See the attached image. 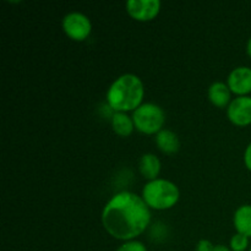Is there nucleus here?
Segmentation results:
<instances>
[{
    "label": "nucleus",
    "mask_w": 251,
    "mask_h": 251,
    "mask_svg": "<svg viewBox=\"0 0 251 251\" xmlns=\"http://www.w3.org/2000/svg\"><path fill=\"white\" fill-rule=\"evenodd\" d=\"M227 117L237 126H248L251 124V97L240 96L234 98L227 108Z\"/></svg>",
    "instance_id": "7"
},
{
    "label": "nucleus",
    "mask_w": 251,
    "mask_h": 251,
    "mask_svg": "<svg viewBox=\"0 0 251 251\" xmlns=\"http://www.w3.org/2000/svg\"><path fill=\"white\" fill-rule=\"evenodd\" d=\"M63 29L69 38L82 42L91 34L92 25L86 15L81 12H70L63 19Z\"/></svg>",
    "instance_id": "5"
},
{
    "label": "nucleus",
    "mask_w": 251,
    "mask_h": 251,
    "mask_svg": "<svg viewBox=\"0 0 251 251\" xmlns=\"http://www.w3.org/2000/svg\"><path fill=\"white\" fill-rule=\"evenodd\" d=\"M249 251H251V247H250V250Z\"/></svg>",
    "instance_id": "20"
},
{
    "label": "nucleus",
    "mask_w": 251,
    "mask_h": 251,
    "mask_svg": "<svg viewBox=\"0 0 251 251\" xmlns=\"http://www.w3.org/2000/svg\"><path fill=\"white\" fill-rule=\"evenodd\" d=\"M117 251H147V248L144 243L139 240H129V242L123 243Z\"/></svg>",
    "instance_id": "15"
},
{
    "label": "nucleus",
    "mask_w": 251,
    "mask_h": 251,
    "mask_svg": "<svg viewBox=\"0 0 251 251\" xmlns=\"http://www.w3.org/2000/svg\"><path fill=\"white\" fill-rule=\"evenodd\" d=\"M244 163H245V167H247V168L251 172V142L248 145L247 149H245Z\"/></svg>",
    "instance_id": "17"
},
{
    "label": "nucleus",
    "mask_w": 251,
    "mask_h": 251,
    "mask_svg": "<svg viewBox=\"0 0 251 251\" xmlns=\"http://www.w3.org/2000/svg\"><path fill=\"white\" fill-rule=\"evenodd\" d=\"M215 250V245L210 242V240L201 239L196 245V251H213Z\"/></svg>",
    "instance_id": "16"
},
{
    "label": "nucleus",
    "mask_w": 251,
    "mask_h": 251,
    "mask_svg": "<svg viewBox=\"0 0 251 251\" xmlns=\"http://www.w3.org/2000/svg\"><path fill=\"white\" fill-rule=\"evenodd\" d=\"M144 96L145 88L141 78L134 74H124L108 88L107 103L114 112H134L142 104Z\"/></svg>",
    "instance_id": "2"
},
{
    "label": "nucleus",
    "mask_w": 251,
    "mask_h": 251,
    "mask_svg": "<svg viewBox=\"0 0 251 251\" xmlns=\"http://www.w3.org/2000/svg\"><path fill=\"white\" fill-rule=\"evenodd\" d=\"M247 53H248V55L251 58V37H250L249 41H248V44H247Z\"/></svg>",
    "instance_id": "19"
},
{
    "label": "nucleus",
    "mask_w": 251,
    "mask_h": 251,
    "mask_svg": "<svg viewBox=\"0 0 251 251\" xmlns=\"http://www.w3.org/2000/svg\"><path fill=\"white\" fill-rule=\"evenodd\" d=\"M227 85L230 92L240 96H248L251 93V69L248 66H238L230 71Z\"/></svg>",
    "instance_id": "8"
},
{
    "label": "nucleus",
    "mask_w": 251,
    "mask_h": 251,
    "mask_svg": "<svg viewBox=\"0 0 251 251\" xmlns=\"http://www.w3.org/2000/svg\"><path fill=\"white\" fill-rule=\"evenodd\" d=\"M126 11L132 19L137 21H151L161 11V1L159 0H129L126 2Z\"/></svg>",
    "instance_id": "6"
},
{
    "label": "nucleus",
    "mask_w": 251,
    "mask_h": 251,
    "mask_svg": "<svg viewBox=\"0 0 251 251\" xmlns=\"http://www.w3.org/2000/svg\"><path fill=\"white\" fill-rule=\"evenodd\" d=\"M156 144L159 151H162L166 154L176 153L179 151V147H180L178 135L168 129L161 130L156 135Z\"/></svg>",
    "instance_id": "11"
},
{
    "label": "nucleus",
    "mask_w": 251,
    "mask_h": 251,
    "mask_svg": "<svg viewBox=\"0 0 251 251\" xmlns=\"http://www.w3.org/2000/svg\"><path fill=\"white\" fill-rule=\"evenodd\" d=\"M112 127L117 135L122 137H127L132 134L135 129L132 117H129L126 113L114 112L112 115Z\"/></svg>",
    "instance_id": "13"
},
{
    "label": "nucleus",
    "mask_w": 251,
    "mask_h": 251,
    "mask_svg": "<svg viewBox=\"0 0 251 251\" xmlns=\"http://www.w3.org/2000/svg\"><path fill=\"white\" fill-rule=\"evenodd\" d=\"M234 227L237 233L251 238V205H243L234 212Z\"/></svg>",
    "instance_id": "12"
},
{
    "label": "nucleus",
    "mask_w": 251,
    "mask_h": 251,
    "mask_svg": "<svg viewBox=\"0 0 251 251\" xmlns=\"http://www.w3.org/2000/svg\"><path fill=\"white\" fill-rule=\"evenodd\" d=\"M151 222V211L141 196L129 191L118 193L102 211L104 229L113 238L123 242L135 240Z\"/></svg>",
    "instance_id": "1"
},
{
    "label": "nucleus",
    "mask_w": 251,
    "mask_h": 251,
    "mask_svg": "<svg viewBox=\"0 0 251 251\" xmlns=\"http://www.w3.org/2000/svg\"><path fill=\"white\" fill-rule=\"evenodd\" d=\"M139 169L145 179H147L149 181L156 180L161 173V161L156 154L145 153L140 158Z\"/></svg>",
    "instance_id": "10"
},
{
    "label": "nucleus",
    "mask_w": 251,
    "mask_h": 251,
    "mask_svg": "<svg viewBox=\"0 0 251 251\" xmlns=\"http://www.w3.org/2000/svg\"><path fill=\"white\" fill-rule=\"evenodd\" d=\"M213 251H232L229 248H227L226 245H216L215 250Z\"/></svg>",
    "instance_id": "18"
},
{
    "label": "nucleus",
    "mask_w": 251,
    "mask_h": 251,
    "mask_svg": "<svg viewBox=\"0 0 251 251\" xmlns=\"http://www.w3.org/2000/svg\"><path fill=\"white\" fill-rule=\"evenodd\" d=\"M230 250L232 251H245L249 247V238L237 233L230 238Z\"/></svg>",
    "instance_id": "14"
},
{
    "label": "nucleus",
    "mask_w": 251,
    "mask_h": 251,
    "mask_svg": "<svg viewBox=\"0 0 251 251\" xmlns=\"http://www.w3.org/2000/svg\"><path fill=\"white\" fill-rule=\"evenodd\" d=\"M141 198L150 208L163 211L169 210L178 203L180 191L174 183L158 178L145 184Z\"/></svg>",
    "instance_id": "3"
},
{
    "label": "nucleus",
    "mask_w": 251,
    "mask_h": 251,
    "mask_svg": "<svg viewBox=\"0 0 251 251\" xmlns=\"http://www.w3.org/2000/svg\"><path fill=\"white\" fill-rule=\"evenodd\" d=\"M135 129L146 135H157L163 130L166 114L159 105L154 103H142L132 113Z\"/></svg>",
    "instance_id": "4"
},
{
    "label": "nucleus",
    "mask_w": 251,
    "mask_h": 251,
    "mask_svg": "<svg viewBox=\"0 0 251 251\" xmlns=\"http://www.w3.org/2000/svg\"><path fill=\"white\" fill-rule=\"evenodd\" d=\"M208 100L212 103L215 107L217 108H228V105L230 104V92L228 85H226L225 82H213L212 85L208 87Z\"/></svg>",
    "instance_id": "9"
}]
</instances>
